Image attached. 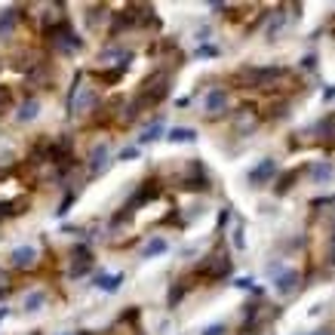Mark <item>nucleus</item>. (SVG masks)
<instances>
[{
	"instance_id": "1",
	"label": "nucleus",
	"mask_w": 335,
	"mask_h": 335,
	"mask_svg": "<svg viewBox=\"0 0 335 335\" xmlns=\"http://www.w3.org/2000/svg\"><path fill=\"white\" fill-rule=\"evenodd\" d=\"M52 46H55L59 52H77L80 46H83V40H80L77 34L71 31V25H68V22H62V25L52 31Z\"/></svg>"
},
{
	"instance_id": "2",
	"label": "nucleus",
	"mask_w": 335,
	"mask_h": 335,
	"mask_svg": "<svg viewBox=\"0 0 335 335\" xmlns=\"http://www.w3.org/2000/svg\"><path fill=\"white\" fill-rule=\"evenodd\" d=\"M25 80H28V86H50V83H52V77H50V65H46V62L31 65V68H28V74H25Z\"/></svg>"
},
{
	"instance_id": "3",
	"label": "nucleus",
	"mask_w": 335,
	"mask_h": 335,
	"mask_svg": "<svg viewBox=\"0 0 335 335\" xmlns=\"http://www.w3.org/2000/svg\"><path fill=\"white\" fill-rule=\"evenodd\" d=\"M19 16H22V9H19V6H6L3 13H0V37H6V34H13V31H16Z\"/></svg>"
},
{
	"instance_id": "4",
	"label": "nucleus",
	"mask_w": 335,
	"mask_h": 335,
	"mask_svg": "<svg viewBox=\"0 0 335 335\" xmlns=\"http://www.w3.org/2000/svg\"><path fill=\"white\" fill-rule=\"evenodd\" d=\"M203 271H209L212 277H225V274L231 271V261H228L225 252H215L212 258H206V261H203Z\"/></svg>"
},
{
	"instance_id": "5",
	"label": "nucleus",
	"mask_w": 335,
	"mask_h": 335,
	"mask_svg": "<svg viewBox=\"0 0 335 335\" xmlns=\"http://www.w3.org/2000/svg\"><path fill=\"white\" fill-rule=\"evenodd\" d=\"M105 163H108V148L105 145H96V148H92V154H89V163H86L89 176H99V172L105 169Z\"/></svg>"
},
{
	"instance_id": "6",
	"label": "nucleus",
	"mask_w": 335,
	"mask_h": 335,
	"mask_svg": "<svg viewBox=\"0 0 335 335\" xmlns=\"http://www.w3.org/2000/svg\"><path fill=\"white\" fill-rule=\"evenodd\" d=\"M37 114H40V99H25L16 111V123H28V120L37 117Z\"/></svg>"
},
{
	"instance_id": "7",
	"label": "nucleus",
	"mask_w": 335,
	"mask_h": 335,
	"mask_svg": "<svg viewBox=\"0 0 335 335\" xmlns=\"http://www.w3.org/2000/svg\"><path fill=\"white\" fill-rule=\"evenodd\" d=\"M274 172H277V163H274V160H261V163L252 169L249 181H252V184H264L268 179H274Z\"/></svg>"
},
{
	"instance_id": "8",
	"label": "nucleus",
	"mask_w": 335,
	"mask_h": 335,
	"mask_svg": "<svg viewBox=\"0 0 335 335\" xmlns=\"http://www.w3.org/2000/svg\"><path fill=\"white\" fill-rule=\"evenodd\" d=\"M274 286H277V292H280V295H289L295 286H298V271H283L274 280Z\"/></svg>"
},
{
	"instance_id": "9",
	"label": "nucleus",
	"mask_w": 335,
	"mask_h": 335,
	"mask_svg": "<svg viewBox=\"0 0 335 335\" xmlns=\"http://www.w3.org/2000/svg\"><path fill=\"white\" fill-rule=\"evenodd\" d=\"M9 261H13V268H28V264L34 261V246H16L13 256H9Z\"/></svg>"
},
{
	"instance_id": "10",
	"label": "nucleus",
	"mask_w": 335,
	"mask_h": 335,
	"mask_svg": "<svg viewBox=\"0 0 335 335\" xmlns=\"http://www.w3.org/2000/svg\"><path fill=\"white\" fill-rule=\"evenodd\" d=\"M228 105V92L225 89H209V96H206V111L209 114H218Z\"/></svg>"
},
{
	"instance_id": "11",
	"label": "nucleus",
	"mask_w": 335,
	"mask_h": 335,
	"mask_svg": "<svg viewBox=\"0 0 335 335\" xmlns=\"http://www.w3.org/2000/svg\"><path fill=\"white\" fill-rule=\"evenodd\" d=\"M25 209V200H16V203H0V222L3 218H9V215H16V212H22Z\"/></svg>"
},
{
	"instance_id": "12",
	"label": "nucleus",
	"mask_w": 335,
	"mask_h": 335,
	"mask_svg": "<svg viewBox=\"0 0 335 335\" xmlns=\"http://www.w3.org/2000/svg\"><path fill=\"white\" fill-rule=\"evenodd\" d=\"M160 252H166V240H151V243L145 246V258H151V256H160Z\"/></svg>"
},
{
	"instance_id": "13",
	"label": "nucleus",
	"mask_w": 335,
	"mask_h": 335,
	"mask_svg": "<svg viewBox=\"0 0 335 335\" xmlns=\"http://www.w3.org/2000/svg\"><path fill=\"white\" fill-rule=\"evenodd\" d=\"M43 302H46L43 292H31V298H25V310H40Z\"/></svg>"
},
{
	"instance_id": "14",
	"label": "nucleus",
	"mask_w": 335,
	"mask_h": 335,
	"mask_svg": "<svg viewBox=\"0 0 335 335\" xmlns=\"http://www.w3.org/2000/svg\"><path fill=\"white\" fill-rule=\"evenodd\" d=\"M120 280H123L120 274H117V277H99V286H102V289H105V292H114V289H117V286H120Z\"/></svg>"
},
{
	"instance_id": "15",
	"label": "nucleus",
	"mask_w": 335,
	"mask_h": 335,
	"mask_svg": "<svg viewBox=\"0 0 335 335\" xmlns=\"http://www.w3.org/2000/svg\"><path fill=\"white\" fill-rule=\"evenodd\" d=\"M169 138H172V142H194L197 135H194V129H172Z\"/></svg>"
},
{
	"instance_id": "16",
	"label": "nucleus",
	"mask_w": 335,
	"mask_h": 335,
	"mask_svg": "<svg viewBox=\"0 0 335 335\" xmlns=\"http://www.w3.org/2000/svg\"><path fill=\"white\" fill-rule=\"evenodd\" d=\"M160 132H163V126L154 123L151 129H145V132H142V142H154V138H160Z\"/></svg>"
},
{
	"instance_id": "17",
	"label": "nucleus",
	"mask_w": 335,
	"mask_h": 335,
	"mask_svg": "<svg viewBox=\"0 0 335 335\" xmlns=\"http://www.w3.org/2000/svg\"><path fill=\"white\" fill-rule=\"evenodd\" d=\"M197 55H200V59H212V55H218V46L206 43V46H200V50H197Z\"/></svg>"
},
{
	"instance_id": "18",
	"label": "nucleus",
	"mask_w": 335,
	"mask_h": 335,
	"mask_svg": "<svg viewBox=\"0 0 335 335\" xmlns=\"http://www.w3.org/2000/svg\"><path fill=\"white\" fill-rule=\"evenodd\" d=\"M71 203H74V191H68V194H65V200L59 203V215H65V212H68V206H71Z\"/></svg>"
},
{
	"instance_id": "19",
	"label": "nucleus",
	"mask_w": 335,
	"mask_h": 335,
	"mask_svg": "<svg viewBox=\"0 0 335 335\" xmlns=\"http://www.w3.org/2000/svg\"><path fill=\"white\" fill-rule=\"evenodd\" d=\"M329 176H332V169H329V166H317V172H314V179H317V181H320V179H329Z\"/></svg>"
},
{
	"instance_id": "20",
	"label": "nucleus",
	"mask_w": 335,
	"mask_h": 335,
	"mask_svg": "<svg viewBox=\"0 0 335 335\" xmlns=\"http://www.w3.org/2000/svg\"><path fill=\"white\" fill-rule=\"evenodd\" d=\"M6 292H9V280H6V274L0 271V298H3Z\"/></svg>"
},
{
	"instance_id": "21",
	"label": "nucleus",
	"mask_w": 335,
	"mask_h": 335,
	"mask_svg": "<svg viewBox=\"0 0 335 335\" xmlns=\"http://www.w3.org/2000/svg\"><path fill=\"white\" fill-rule=\"evenodd\" d=\"M234 243L243 246V225H237V231H234Z\"/></svg>"
},
{
	"instance_id": "22",
	"label": "nucleus",
	"mask_w": 335,
	"mask_h": 335,
	"mask_svg": "<svg viewBox=\"0 0 335 335\" xmlns=\"http://www.w3.org/2000/svg\"><path fill=\"white\" fill-rule=\"evenodd\" d=\"M120 157H123V160H132V157H138V148H129V151H123Z\"/></svg>"
},
{
	"instance_id": "23",
	"label": "nucleus",
	"mask_w": 335,
	"mask_h": 335,
	"mask_svg": "<svg viewBox=\"0 0 335 335\" xmlns=\"http://www.w3.org/2000/svg\"><path fill=\"white\" fill-rule=\"evenodd\" d=\"M225 332V326H209V329H206L203 335H222Z\"/></svg>"
},
{
	"instance_id": "24",
	"label": "nucleus",
	"mask_w": 335,
	"mask_h": 335,
	"mask_svg": "<svg viewBox=\"0 0 335 335\" xmlns=\"http://www.w3.org/2000/svg\"><path fill=\"white\" fill-rule=\"evenodd\" d=\"M6 314H9V308L3 305V308H0V323H3V317H6Z\"/></svg>"
},
{
	"instance_id": "25",
	"label": "nucleus",
	"mask_w": 335,
	"mask_h": 335,
	"mask_svg": "<svg viewBox=\"0 0 335 335\" xmlns=\"http://www.w3.org/2000/svg\"><path fill=\"white\" fill-rule=\"evenodd\" d=\"M62 335H74V332H62Z\"/></svg>"
}]
</instances>
